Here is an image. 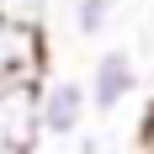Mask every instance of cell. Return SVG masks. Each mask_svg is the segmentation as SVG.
Masks as SVG:
<instances>
[{
    "label": "cell",
    "instance_id": "obj_7",
    "mask_svg": "<svg viewBox=\"0 0 154 154\" xmlns=\"http://www.w3.org/2000/svg\"><path fill=\"white\" fill-rule=\"evenodd\" d=\"M138 154H154V122H143V143H138Z\"/></svg>",
    "mask_w": 154,
    "mask_h": 154
},
{
    "label": "cell",
    "instance_id": "obj_2",
    "mask_svg": "<svg viewBox=\"0 0 154 154\" xmlns=\"http://www.w3.org/2000/svg\"><path fill=\"white\" fill-rule=\"evenodd\" d=\"M85 85H91V112L112 117V112L122 106V101H133V91H138V64H133V53L128 48H106L96 59V69H91Z\"/></svg>",
    "mask_w": 154,
    "mask_h": 154
},
{
    "label": "cell",
    "instance_id": "obj_3",
    "mask_svg": "<svg viewBox=\"0 0 154 154\" xmlns=\"http://www.w3.org/2000/svg\"><path fill=\"white\" fill-rule=\"evenodd\" d=\"M91 112V85L80 80H43V133L48 138H75Z\"/></svg>",
    "mask_w": 154,
    "mask_h": 154
},
{
    "label": "cell",
    "instance_id": "obj_5",
    "mask_svg": "<svg viewBox=\"0 0 154 154\" xmlns=\"http://www.w3.org/2000/svg\"><path fill=\"white\" fill-rule=\"evenodd\" d=\"M117 16V0H75V32L80 37H101Z\"/></svg>",
    "mask_w": 154,
    "mask_h": 154
},
{
    "label": "cell",
    "instance_id": "obj_1",
    "mask_svg": "<svg viewBox=\"0 0 154 154\" xmlns=\"http://www.w3.org/2000/svg\"><path fill=\"white\" fill-rule=\"evenodd\" d=\"M43 138V80H11L0 85V154H32Z\"/></svg>",
    "mask_w": 154,
    "mask_h": 154
},
{
    "label": "cell",
    "instance_id": "obj_6",
    "mask_svg": "<svg viewBox=\"0 0 154 154\" xmlns=\"http://www.w3.org/2000/svg\"><path fill=\"white\" fill-rule=\"evenodd\" d=\"M0 16H11V21H21V27H43L48 0H0Z\"/></svg>",
    "mask_w": 154,
    "mask_h": 154
},
{
    "label": "cell",
    "instance_id": "obj_4",
    "mask_svg": "<svg viewBox=\"0 0 154 154\" xmlns=\"http://www.w3.org/2000/svg\"><path fill=\"white\" fill-rule=\"evenodd\" d=\"M37 69H43V37H37V27H21L11 16H0V85L27 80Z\"/></svg>",
    "mask_w": 154,
    "mask_h": 154
},
{
    "label": "cell",
    "instance_id": "obj_8",
    "mask_svg": "<svg viewBox=\"0 0 154 154\" xmlns=\"http://www.w3.org/2000/svg\"><path fill=\"white\" fill-rule=\"evenodd\" d=\"M149 122H154V96H149Z\"/></svg>",
    "mask_w": 154,
    "mask_h": 154
}]
</instances>
